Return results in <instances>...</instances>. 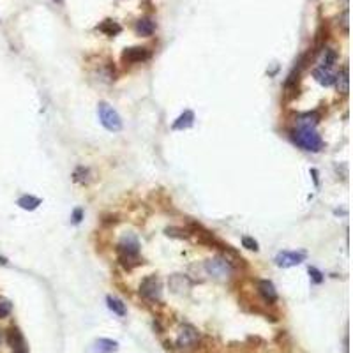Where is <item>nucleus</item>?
<instances>
[{
    "mask_svg": "<svg viewBox=\"0 0 353 353\" xmlns=\"http://www.w3.org/2000/svg\"><path fill=\"white\" fill-rule=\"evenodd\" d=\"M117 253H119L120 263L126 268H133L140 265V242L134 235L127 233L120 238L119 245H117Z\"/></svg>",
    "mask_w": 353,
    "mask_h": 353,
    "instance_id": "obj_1",
    "label": "nucleus"
},
{
    "mask_svg": "<svg viewBox=\"0 0 353 353\" xmlns=\"http://www.w3.org/2000/svg\"><path fill=\"white\" fill-rule=\"evenodd\" d=\"M293 140L298 147H302L307 152H320L323 149V141H321L320 134L311 127H302V129L297 127L293 131Z\"/></svg>",
    "mask_w": 353,
    "mask_h": 353,
    "instance_id": "obj_2",
    "label": "nucleus"
},
{
    "mask_svg": "<svg viewBox=\"0 0 353 353\" xmlns=\"http://www.w3.org/2000/svg\"><path fill=\"white\" fill-rule=\"evenodd\" d=\"M97 115H99V120L104 127L112 133H119L122 129V119L117 113V110H113L108 103H99L97 104Z\"/></svg>",
    "mask_w": 353,
    "mask_h": 353,
    "instance_id": "obj_3",
    "label": "nucleus"
},
{
    "mask_svg": "<svg viewBox=\"0 0 353 353\" xmlns=\"http://www.w3.org/2000/svg\"><path fill=\"white\" fill-rule=\"evenodd\" d=\"M205 268H207V272L212 275V277L219 279V281L228 279L231 275V272H233V268H231L228 258H223V256H216V258L207 260L205 261Z\"/></svg>",
    "mask_w": 353,
    "mask_h": 353,
    "instance_id": "obj_4",
    "label": "nucleus"
},
{
    "mask_svg": "<svg viewBox=\"0 0 353 353\" xmlns=\"http://www.w3.org/2000/svg\"><path fill=\"white\" fill-rule=\"evenodd\" d=\"M140 295L150 302H159L161 295H163L161 281L156 277V275H149V277H145L140 284Z\"/></svg>",
    "mask_w": 353,
    "mask_h": 353,
    "instance_id": "obj_5",
    "label": "nucleus"
},
{
    "mask_svg": "<svg viewBox=\"0 0 353 353\" xmlns=\"http://www.w3.org/2000/svg\"><path fill=\"white\" fill-rule=\"evenodd\" d=\"M305 258H307L305 251H281L275 256V265L281 268H290L300 265L302 261H305Z\"/></svg>",
    "mask_w": 353,
    "mask_h": 353,
    "instance_id": "obj_6",
    "label": "nucleus"
},
{
    "mask_svg": "<svg viewBox=\"0 0 353 353\" xmlns=\"http://www.w3.org/2000/svg\"><path fill=\"white\" fill-rule=\"evenodd\" d=\"M198 339H200V334H198V330L193 325H182V328L179 332V337H177V344L180 348H193L198 342Z\"/></svg>",
    "mask_w": 353,
    "mask_h": 353,
    "instance_id": "obj_7",
    "label": "nucleus"
},
{
    "mask_svg": "<svg viewBox=\"0 0 353 353\" xmlns=\"http://www.w3.org/2000/svg\"><path fill=\"white\" fill-rule=\"evenodd\" d=\"M150 59V52L141 46H134V48H127L122 53V62L124 64H140Z\"/></svg>",
    "mask_w": 353,
    "mask_h": 353,
    "instance_id": "obj_8",
    "label": "nucleus"
},
{
    "mask_svg": "<svg viewBox=\"0 0 353 353\" xmlns=\"http://www.w3.org/2000/svg\"><path fill=\"white\" fill-rule=\"evenodd\" d=\"M312 76H314L316 82L323 87H330L335 83V73L332 69H328V67H316L312 71Z\"/></svg>",
    "mask_w": 353,
    "mask_h": 353,
    "instance_id": "obj_9",
    "label": "nucleus"
},
{
    "mask_svg": "<svg viewBox=\"0 0 353 353\" xmlns=\"http://www.w3.org/2000/svg\"><path fill=\"white\" fill-rule=\"evenodd\" d=\"M258 293L261 295V298H263L267 304H274V302L277 300V291H275V286L272 284L270 281H267V279H263V281L258 282Z\"/></svg>",
    "mask_w": 353,
    "mask_h": 353,
    "instance_id": "obj_10",
    "label": "nucleus"
},
{
    "mask_svg": "<svg viewBox=\"0 0 353 353\" xmlns=\"http://www.w3.org/2000/svg\"><path fill=\"white\" fill-rule=\"evenodd\" d=\"M8 342L15 349V353H25V339L18 328H11L8 332Z\"/></svg>",
    "mask_w": 353,
    "mask_h": 353,
    "instance_id": "obj_11",
    "label": "nucleus"
},
{
    "mask_svg": "<svg viewBox=\"0 0 353 353\" xmlns=\"http://www.w3.org/2000/svg\"><path fill=\"white\" fill-rule=\"evenodd\" d=\"M119 349V342L113 341V339H97L96 342H94V348L92 351L94 353H113Z\"/></svg>",
    "mask_w": 353,
    "mask_h": 353,
    "instance_id": "obj_12",
    "label": "nucleus"
},
{
    "mask_svg": "<svg viewBox=\"0 0 353 353\" xmlns=\"http://www.w3.org/2000/svg\"><path fill=\"white\" fill-rule=\"evenodd\" d=\"M193 124H194V113L191 112V110H187V112H184L179 119L175 120L171 127H173L175 131H184V129H189Z\"/></svg>",
    "mask_w": 353,
    "mask_h": 353,
    "instance_id": "obj_13",
    "label": "nucleus"
},
{
    "mask_svg": "<svg viewBox=\"0 0 353 353\" xmlns=\"http://www.w3.org/2000/svg\"><path fill=\"white\" fill-rule=\"evenodd\" d=\"M156 30V25L150 18H141L140 22L136 23V34L138 36H143V38H150Z\"/></svg>",
    "mask_w": 353,
    "mask_h": 353,
    "instance_id": "obj_14",
    "label": "nucleus"
},
{
    "mask_svg": "<svg viewBox=\"0 0 353 353\" xmlns=\"http://www.w3.org/2000/svg\"><path fill=\"white\" fill-rule=\"evenodd\" d=\"M318 120H320V115H318V113H314V112L304 113V115H300L297 119V127L298 129H302V127H311V129H314Z\"/></svg>",
    "mask_w": 353,
    "mask_h": 353,
    "instance_id": "obj_15",
    "label": "nucleus"
},
{
    "mask_svg": "<svg viewBox=\"0 0 353 353\" xmlns=\"http://www.w3.org/2000/svg\"><path fill=\"white\" fill-rule=\"evenodd\" d=\"M335 60H337V53H335V50L325 48L323 52H321L320 60H318V64H320L318 67H328V69H332V66L335 64Z\"/></svg>",
    "mask_w": 353,
    "mask_h": 353,
    "instance_id": "obj_16",
    "label": "nucleus"
},
{
    "mask_svg": "<svg viewBox=\"0 0 353 353\" xmlns=\"http://www.w3.org/2000/svg\"><path fill=\"white\" fill-rule=\"evenodd\" d=\"M18 205L23 210H36V208L41 205V198H36L32 194H25L18 200Z\"/></svg>",
    "mask_w": 353,
    "mask_h": 353,
    "instance_id": "obj_17",
    "label": "nucleus"
},
{
    "mask_svg": "<svg viewBox=\"0 0 353 353\" xmlns=\"http://www.w3.org/2000/svg\"><path fill=\"white\" fill-rule=\"evenodd\" d=\"M106 302H108V307H110V311H113L115 314H119V316H126L127 314V309H126V304H124L120 298H117V297H106Z\"/></svg>",
    "mask_w": 353,
    "mask_h": 353,
    "instance_id": "obj_18",
    "label": "nucleus"
},
{
    "mask_svg": "<svg viewBox=\"0 0 353 353\" xmlns=\"http://www.w3.org/2000/svg\"><path fill=\"white\" fill-rule=\"evenodd\" d=\"M170 286H171V290L179 293V291H182V288L184 290H189V281H187V277H184V275L175 274V275H171V279H170Z\"/></svg>",
    "mask_w": 353,
    "mask_h": 353,
    "instance_id": "obj_19",
    "label": "nucleus"
},
{
    "mask_svg": "<svg viewBox=\"0 0 353 353\" xmlns=\"http://www.w3.org/2000/svg\"><path fill=\"white\" fill-rule=\"evenodd\" d=\"M99 30L101 32H104L106 36H117V34L122 30V27L119 25L117 22H112V20H106L104 23H101L99 25Z\"/></svg>",
    "mask_w": 353,
    "mask_h": 353,
    "instance_id": "obj_20",
    "label": "nucleus"
},
{
    "mask_svg": "<svg viewBox=\"0 0 353 353\" xmlns=\"http://www.w3.org/2000/svg\"><path fill=\"white\" fill-rule=\"evenodd\" d=\"M348 67L342 69V73L339 76H335V83H337V89L341 90L342 94H348Z\"/></svg>",
    "mask_w": 353,
    "mask_h": 353,
    "instance_id": "obj_21",
    "label": "nucleus"
},
{
    "mask_svg": "<svg viewBox=\"0 0 353 353\" xmlns=\"http://www.w3.org/2000/svg\"><path fill=\"white\" fill-rule=\"evenodd\" d=\"M89 175H90L89 168L80 166V168H76V171H75V180L80 184H87L89 182Z\"/></svg>",
    "mask_w": 353,
    "mask_h": 353,
    "instance_id": "obj_22",
    "label": "nucleus"
},
{
    "mask_svg": "<svg viewBox=\"0 0 353 353\" xmlns=\"http://www.w3.org/2000/svg\"><path fill=\"white\" fill-rule=\"evenodd\" d=\"M11 311H13L11 300L0 297V318H8V316L11 314Z\"/></svg>",
    "mask_w": 353,
    "mask_h": 353,
    "instance_id": "obj_23",
    "label": "nucleus"
},
{
    "mask_svg": "<svg viewBox=\"0 0 353 353\" xmlns=\"http://www.w3.org/2000/svg\"><path fill=\"white\" fill-rule=\"evenodd\" d=\"M242 245L249 251H258V242L251 237H242Z\"/></svg>",
    "mask_w": 353,
    "mask_h": 353,
    "instance_id": "obj_24",
    "label": "nucleus"
},
{
    "mask_svg": "<svg viewBox=\"0 0 353 353\" xmlns=\"http://www.w3.org/2000/svg\"><path fill=\"white\" fill-rule=\"evenodd\" d=\"M309 274H311V277H312V281H314V282H321V281H323V274H321L318 268L311 267V268H309Z\"/></svg>",
    "mask_w": 353,
    "mask_h": 353,
    "instance_id": "obj_25",
    "label": "nucleus"
},
{
    "mask_svg": "<svg viewBox=\"0 0 353 353\" xmlns=\"http://www.w3.org/2000/svg\"><path fill=\"white\" fill-rule=\"evenodd\" d=\"M82 219H83V210H82V208H76V210L73 212V223L78 224Z\"/></svg>",
    "mask_w": 353,
    "mask_h": 353,
    "instance_id": "obj_26",
    "label": "nucleus"
}]
</instances>
